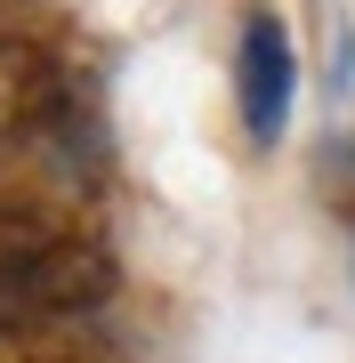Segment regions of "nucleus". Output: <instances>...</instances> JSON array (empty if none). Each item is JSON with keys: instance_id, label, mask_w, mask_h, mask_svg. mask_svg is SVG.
<instances>
[{"instance_id": "20e7f679", "label": "nucleus", "mask_w": 355, "mask_h": 363, "mask_svg": "<svg viewBox=\"0 0 355 363\" xmlns=\"http://www.w3.org/2000/svg\"><path fill=\"white\" fill-rule=\"evenodd\" d=\"M0 363H121L89 323H57V331H0Z\"/></svg>"}, {"instance_id": "f03ea898", "label": "nucleus", "mask_w": 355, "mask_h": 363, "mask_svg": "<svg viewBox=\"0 0 355 363\" xmlns=\"http://www.w3.org/2000/svg\"><path fill=\"white\" fill-rule=\"evenodd\" d=\"M0 138H16V145L73 138V65L33 33L0 40Z\"/></svg>"}, {"instance_id": "7ed1b4c3", "label": "nucleus", "mask_w": 355, "mask_h": 363, "mask_svg": "<svg viewBox=\"0 0 355 363\" xmlns=\"http://www.w3.org/2000/svg\"><path fill=\"white\" fill-rule=\"evenodd\" d=\"M291 33H283V16L275 9H250L242 16V40H235V89H242V121H250V138L259 145H275L283 138V121H291Z\"/></svg>"}, {"instance_id": "f257e3e1", "label": "nucleus", "mask_w": 355, "mask_h": 363, "mask_svg": "<svg viewBox=\"0 0 355 363\" xmlns=\"http://www.w3.org/2000/svg\"><path fill=\"white\" fill-rule=\"evenodd\" d=\"M113 291H121V267L97 234H81L57 210L0 202V331L89 323Z\"/></svg>"}, {"instance_id": "39448f33", "label": "nucleus", "mask_w": 355, "mask_h": 363, "mask_svg": "<svg viewBox=\"0 0 355 363\" xmlns=\"http://www.w3.org/2000/svg\"><path fill=\"white\" fill-rule=\"evenodd\" d=\"M315 178H323V202H331V210H339V218L355 226V138H347V145H323Z\"/></svg>"}]
</instances>
